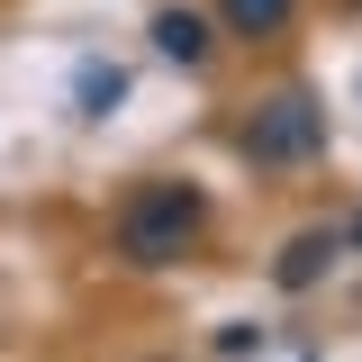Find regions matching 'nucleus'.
Returning a JSON list of instances; mask_svg holds the SVG:
<instances>
[{"label": "nucleus", "mask_w": 362, "mask_h": 362, "mask_svg": "<svg viewBox=\"0 0 362 362\" xmlns=\"http://www.w3.org/2000/svg\"><path fill=\"white\" fill-rule=\"evenodd\" d=\"M73 100H82V118H109V109L127 100V73H118V64H82V82H73Z\"/></svg>", "instance_id": "obj_6"}, {"label": "nucleus", "mask_w": 362, "mask_h": 362, "mask_svg": "<svg viewBox=\"0 0 362 362\" xmlns=\"http://www.w3.org/2000/svg\"><path fill=\"white\" fill-rule=\"evenodd\" d=\"M245 154L254 163H308V154H326V100L317 90H272L263 109L245 118Z\"/></svg>", "instance_id": "obj_2"}, {"label": "nucleus", "mask_w": 362, "mask_h": 362, "mask_svg": "<svg viewBox=\"0 0 362 362\" xmlns=\"http://www.w3.org/2000/svg\"><path fill=\"white\" fill-rule=\"evenodd\" d=\"M354 245H362V218H354Z\"/></svg>", "instance_id": "obj_7"}, {"label": "nucleus", "mask_w": 362, "mask_h": 362, "mask_svg": "<svg viewBox=\"0 0 362 362\" xmlns=\"http://www.w3.org/2000/svg\"><path fill=\"white\" fill-rule=\"evenodd\" d=\"M290 9H299V0H218V18L235 28V37H281Z\"/></svg>", "instance_id": "obj_5"}, {"label": "nucleus", "mask_w": 362, "mask_h": 362, "mask_svg": "<svg viewBox=\"0 0 362 362\" xmlns=\"http://www.w3.org/2000/svg\"><path fill=\"white\" fill-rule=\"evenodd\" d=\"M154 45H163L173 64H209V18H199V9H163V18H154Z\"/></svg>", "instance_id": "obj_4"}, {"label": "nucleus", "mask_w": 362, "mask_h": 362, "mask_svg": "<svg viewBox=\"0 0 362 362\" xmlns=\"http://www.w3.org/2000/svg\"><path fill=\"white\" fill-rule=\"evenodd\" d=\"M335 254H344V235H335V226H308V235H290V245H281V290H317V281H326V272H335Z\"/></svg>", "instance_id": "obj_3"}, {"label": "nucleus", "mask_w": 362, "mask_h": 362, "mask_svg": "<svg viewBox=\"0 0 362 362\" xmlns=\"http://www.w3.org/2000/svg\"><path fill=\"white\" fill-rule=\"evenodd\" d=\"M199 218H209V199L190 190V181H154V190H136L127 218H118V254L127 263H181V245L199 235Z\"/></svg>", "instance_id": "obj_1"}]
</instances>
